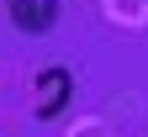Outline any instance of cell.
<instances>
[{
	"label": "cell",
	"instance_id": "obj_2",
	"mask_svg": "<svg viewBox=\"0 0 148 137\" xmlns=\"http://www.w3.org/2000/svg\"><path fill=\"white\" fill-rule=\"evenodd\" d=\"M5 11H11V27L27 37H42L58 27V0H5Z\"/></svg>",
	"mask_w": 148,
	"mask_h": 137
},
{
	"label": "cell",
	"instance_id": "obj_1",
	"mask_svg": "<svg viewBox=\"0 0 148 137\" xmlns=\"http://www.w3.org/2000/svg\"><path fill=\"white\" fill-rule=\"evenodd\" d=\"M69 100H74V74L64 63L37 69V79H32V116L37 121H58L69 111Z\"/></svg>",
	"mask_w": 148,
	"mask_h": 137
}]
</instances>
